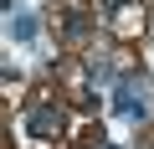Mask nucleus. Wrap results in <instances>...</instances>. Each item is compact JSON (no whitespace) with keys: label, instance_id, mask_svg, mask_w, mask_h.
Returning a JSON list of instances; mask_svg holds the SVG:
<instances>
[{"label":"nucleus","instance_id":"f257e3e1","mask_svg":"<svg viewBox=\"0 0 154 149\" xmlns=\"http://www.w3.org/2000/svg\"><path fill=\"white\" fill-rule=\"evenodd\" d=\"M57 123H62V118H57L51 108H36V113H31V129H36V134H57Z\"/></svg>","mask_w":154,"mask_h":149},{"label":"nucleus","instance_id":"f03ea898","mask_svg":"<svg viewBox=\"0 0 154 149\" xmlns=\"http://www.w3.org/2000/svg\"><path fill=\"white\" fill-rule=\"evenodd\" d=\"M118 108H123V113H144V93H134V88L123 82V93H118Z\"/></svg>","mask_w":154,"mask_h":149},{"label":"nucleus","instance_id":"7ed1b4c3","mask_svg":"<svg viewBox=\"0 0 154 149\" xmlns=\"http://www.w3.org/2000/svg\"><path fill=\"white\" fill-rule=\"evenodd\" d=\"M31 31H36V16H16V21H11V36H21V41H26Z\"/></svg>","mask_w":154,"mask_h":149}]
</instances>
